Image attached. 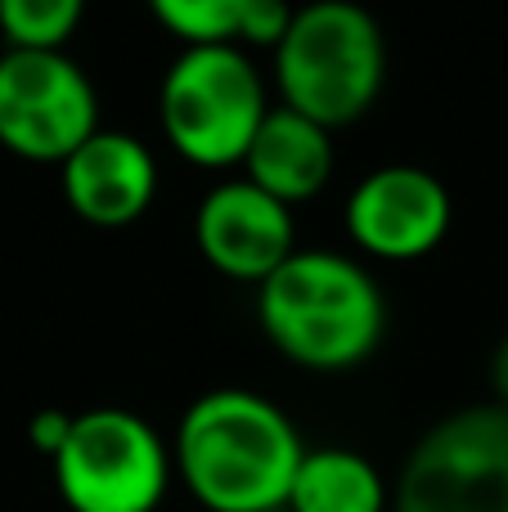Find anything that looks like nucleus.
<instances>
[{"label":"nucleus","instance_id":"f3484780","mask_svg":"<svg viewBox=\"0 0 508 512\" xmlns=\"http://www.w3.org/2000/svg\"><path fill=\"white\" fill-rule=\"evenodd\" d=\"M491 396L500 409H508V333L500 337V346L491 355Z\"/></svg>","mask_w":508,"mask_h":512},{"label":"nucleus","instance_id":"f03ea898","mask_svg":"<svg viewBox=\"0 0 508 512\" xmlns=\"http://www.w3.org/2000/svg\"><path fill=\"white\" fill-rule=\"evenodd\" d=\"M257 319L270 346L297 369L347 373L378 351L387 301L356 256L297 248L257 288Z\"/></svg>","mask_w":508,"mask_h":512},{"label":"nucleus","instance_id":"ddd939ff","mask_svg":"<svg viewBox=\"0 0 508 512\" xmlns=\"http://www.w3.org/2000/svg\"><path fill=\"white\" fill-rule=\"evenodd\" d=\"M153 18L185 50H212V45L243 50V0H158Z\"/></svg>","mask_w":508,"mask_h":512},{"label":"nucleus","instance_id":"2eb2a0df","mask_svg":"<svg viewBox=\"0 0 508 512\" xmlns=\"http://www.w3.org/2000/svg\"><path fill=\"white\" fill-rule=\"evenodd\" d=\"M293 9L279 0H243V45L257 50H279V41L288 36Z\"/></svg>","mask_w":508,"mask_h":512},{"label":"nucleus","instance_id":"f257e3e1","mask_svg":"<svg viewBox=\"0 0 508 512\" xmlns=\"http://www.w3.org/2000/svg\"><path fill=\"white\" fill-rule=\"evenodd\" d=\"M171 459L207 512H275L288 508L306 445L270 396L216 387L180 414Z\"/></svg>","mask_w":508,"mask_h":512},{"label":"nucleus","instance_id":"9b49d317","mask_svg":"<svg viewBox=\"0 0 508 512\" xmlns=\"http://www.w3.org/2000/svg\"><path fill=\"white\" fill-rule=\"evenodd\" d=\"M333 176V131L320 122L293 113V108H270L243 158V180L266 189L284 207L311 203Z\"/></svg>","mask_w":508,"mask_h":512},{"label":"nucleus","instance_id":"9d476101","mask_svg":"<svg viewBox=\"0 0 508 512\" xmlns=\"http://www.w3.org/2000/svg\"><path fill=\"white\" fill-rule=\"evenodd\" d=\"M59 180L72 216L95 230H126L158 198V162L149 144L135 140L131 131H104V126L63 162Z\"/></svg>","mask_w":508,"mask_h":512},{"label":"nucleus","instance_id":"0eeeda50","mask_svg":"<svg viewBox=\"0 0 508 512\" xmlns=\"http://www.w3.org/2000/svg\"><path fill=\"white\" fill-rule=\"evenodd\" d=\"M95 131L99 95L68 50L0 54V149L63 167Z\"/></svg>","mask_w":508,"mask_h":512},{"label":"nucleus","instance_id":"dca6fc26","mask_svg":"<svg viewBox=\"0 0 508 512\" xmlns=\"http://www.w3.org/2000/svg\"><path fill=\"white\" fill-rule=\"evenodd\" d=\"M72 418L68 409H36L32 423H27V441H32V450H41L45 459H54V454L63 450V441H68L72 432Z\"/></svg>","mask_w":508,"mask_h":512},{"label":"nucleus","instance_id":"1a4fd4ad","mask_svg":"<svg viewBox=\"0 0 508 512\" xmlns=\"http://www.w3.org/2000/svg\"><path fill=\"white\" fill-rule=\"evenodd\" d=\"M194 243L212 270L239 283H266L297 252L293 207L252 180H221L194 212Z\"/></svg>","mask_w":508,"mask_h":512},{"label":"nucleus","instance_id":"6e6552de","mask_svg":"<svg viewBox=\"0 0 508 512\" xmlns=\"http://www.w3.org/2000/svg\"><path fill=\"white\" fill-rule=\"evenodd\" d=\"M450 189L428 167L392 162L351 189L347 234L360 252L378 261H423L450 234Z\"/></svg>","mask_w":508,"mask_h":512},{"label":"nucleus","instance_id":"20e7f679","mask_svg":"<svg viewBox=\"0 0 508 512\" xmlns=\"http://www.w3.org/2000/svg\"><path fill=\"white\" fill-rule=\"evenodd\" d=\"M266 117V81L239 45L180 50L171 68L162 72V135L194 167H234V162L243 167Z\"/></svg>","mask_w":508,"mask_h":512},{"label":"nucleus","instance_id":"f8f14e48","mask_svg":"<svg viewBox=\"0 0 508 512\" xmlns=\"http://www.w3.org/2000/svg\"><path fill=\"white\" fill-rule=\"evenodd\" d=\"M288 512H387V481L347 445L306 450L288 490Z\"/></svg>","mask_w":508,"mask_h":512},{"label":"nucleus","instance_id":"39448f33","mask_svg":"<svg viewBox=\"0 0 508 512\" xmlns=\"http://www.w3.org/2000/svg\"><path fill=\"white\" fill-rule=\"evenodd\" d=\"M50 468L72 512H158L176 459L149 418L108 405L72 418Z\"/></svg>","mask_w":508,"mask_h":512},{"label":"nucleus","instance_id":"4468645a","mask_svg":"<svg viewBox=\"0 0 508 512\" xmlns=\"http://www.w3.org/2000/svg\"><path fill=\"white\" fill-rule=\"evenodd\" d=\"M81 0H0L5 50H63L81 27Z\"/></svg>","mask_w":508,"mask_h":512},{"label":"nucleus","instance_id":"7ed1b4c3","mask_svg":"<svg viewBox=\"0 0 508 512\" xmlns=\"http://www.w3.org/2000/svg\"><path fill=\"white\" fill-rule=\"evenodd\" d=\"M383 77L387 41L369 9L347 0L293 9L288 36L275 50V86L284 108L338 131L374 108Z\"/></svg>","mask_w":508,"mask_h":512},{"label":"nucleus","instance_id":"a211bd4d","mask_svg":"<svg viewBox=\"0 0 508 512\" xmlns=\"http://www.w3.org/2000/svg\"><path fill=\"white\" fill-rule=\"evenodd\" d=\"M275 512H288V508H275Z\"/></svg>","mask_w":508,"mask_h":512},{"label":"nucleus","instance_id":"423d86ee","mask_svg":"<svg viewBox=\"0 0 508 512\" xmlns=\"http://www.w3.org/2000/svg\"><path fill=\"white\" fill-rule=\"evenodd\" d=\"M396 512H508V409L468 405L419 436Z\"/></svg>","mask_w":508,"mask_h":512}]
</instances>
